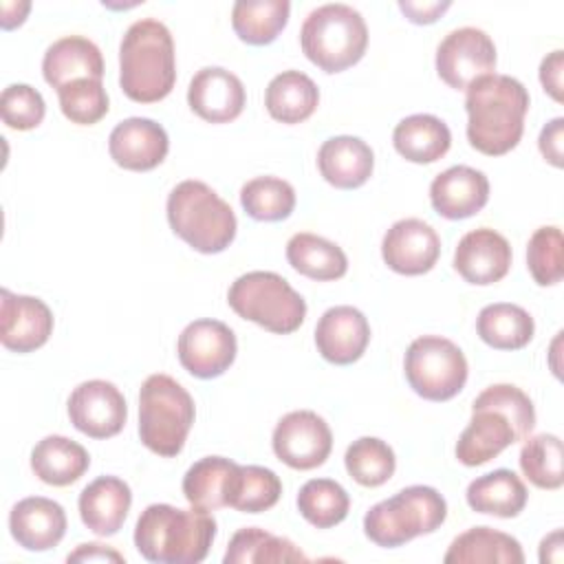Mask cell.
<instances>
[{
    "mask_svg": "<svg viewBox=\"0 0 564 564\" xmlns=\"http://www.w3.org/2000/svg\"><path fill=\"white\" fill-rule=\"evenodd\" d=\"M535 427V408L529 394L511 383L485 388L471 403V419L456 443V458L478 467L509 445L524 441Z\"/></svg>",
    "mask_w": 564,
    "mask_h": 564,
    "instance_id": "6da1fadb",
    "label": "cell"
},
{
    "mask_svg": "<svg viewBox=\"0 0 564 564\" xmlns=\"http://www.w3.org/2000/svg\"><path fill=\"white\" fill-rule=\"evenodd\" d=\"M467 139L487 156L507 154L524 132L529 93L516 77L485 75L467 88Z\"/></svg>",
    "mask_w": 564,
    "mask_h": 564,
    "instance_id": "7a4b0ae2",
    "label": "cell"
},
{
    "mask_svg": "<svg viewBox=\"0 0 564 564\" xmlns=\"http://www.w3.org/2000/svg\"><path fill=\"white\" fill-rule=\"evenodd\" d=\"M216 538V520L203 509H178L165 502L145 507L134 527V546L156 564H198Z\"/></svg>",
    "mask_w": 564,
    "mask_h": 564,
    "instance_id": "3957f363",
    "label": "cell"
},
{
    "mask_svg": "<svg viewBox=\"0 0 564 564\" xmlns=\"http://www.w3.org/2000/svg\"><path fill=\"white\" fill-rule=\"evenodd\" d=\"M176 82V57L170 29L143 18L128 26L119 46V86L128 99L154 104L165 99Z\"/></svg>",
    "mask_w": 564,
    "mask_h": 564,
    "instance_id": "277c9868",
    "label": "cell"
},
{
    "mask_svg": "<svg viewBox=\"0 0 564 564\" xmlns=\"http://www.w3.org/2000/svg\"><path fill=\"white\" fill-rule=\"evenodd\" d=\"M167 223L172 231L200 253H220L236 238V214L203 181H183L167 196Z\"/></svg>",
    "mask_w": 564,
    "mask_h": 564,
    "instance_id": "5b68a950",
    "label": "cell"
},
{
    "mask_svg": "<svg viewBox=\"0 0 564 564\" xmlns=\"http://www.w3.org/2000/svg\"><path fill=\"white\" fill-rule=\"evenodd\" d=\"M192 394L170 375H150L139 392V436L159 456H176L194 425Z\"/></svg>",
    "mask_w": 564,
    "mask_h": 564,
    "instance_id": "8992f818",
    "label": "cell"
},
{
    "mask_svg": "<svg viewBox=\"0 0 564 564\" xmlns=\"http://www.w3.org/2000/svg\"><path fill=\"white\" fill-rule=\"evenodd\" d=\"M300 44L302 53L324 73H341L364 57L368 26L350 4H322L306 15Z\"/></svg>",
    "mask_w": 564,
    "mask_h": 564,
    "instance_id": "52a82bcc",
    "label": "cell"
},
{
    "mask_svg": "<svg viewBox=\"0 0 564 564\" xmlns=\"http://www.w3.org/2000/svg\"><path fill=\"white\" fill-rule=\"evenodd\" d=\"M445 518V498L434 487L412 485L370 507L364 516V533L377 546L394 549L436 531Z\"/></svg>",
    "mask_w": 564,
    "mask_h": 564,
    "instance_id": "ba28073f",
    "label": "cell"
},
{
    "mask_svg": "<svg viewBox=\"0 0 564 564\" xmlns=\"http://www.w3.org/2000/svg\"><path fill=\"white\" fill-rule=\"evenodd\" d=\"M227 302L236 315L271 333L289 335L306 317L304 297L273 271H249L229 286Z\"/></svg>",
    "mask_w": 564,
    "mask_h": 564,
    "instance_id": "9c48e42d",
    "label": "cell"
},
{
    "mask_svg": "<svg viewBox=\"0 0 564 564\" xmlns=\"http://www.w3.org/2000/svg\"><path fill=\"white\" fill-rule=\"evenodd\" d=\"M410 388L427 401H447L456 397L467 381V359L463 350L447 337H416L403 359Z\"/></svg>",
    "mask_w": 564,
    "mask_h": 564,
    "instance_id": "30bf717a",
    "label": "cell"
},
{
    "mask_svg": "<svg viewBox=\"0 0 564 564\" xmlns=\"http://www.w3.org/2000/svg\"><path fill=\"white\" fill-rule=\"evenodd\" d=\"M496 70L494 40L476 26L449 31L436 48V73L454 90H467Z\"/></svg>",
    "mask_w": 564,
    "mask_h": 564,
    "instance_id": "8fae6325",
    "label": "cell"
},
{
    "mask_svg": "<svg viewBox=\"0 0 564 564\" xmlns=\"http://www.w3.org/2000/svg\"><path fill=\"white\" fill-rule=\"evenodd\" d=\"M271 445L284 465L308 471L326 463L333 449V432L317 412L295 410L278 421Z\"/></svg>",
    "mask_w": 564,
    "mask_h": 564,
    "instance_id": "7c38bea8",
    "label": "cell"
},
{
    "mask_svg": "<svg viewBox=\"0 0 564 564\" xmlns=\"http://www.w3.org/2000/svg\"><path fill=\"white\" fill-rule=\"evenodd\" d=\"M181 366L198 377H220L236 359L238 344L234 330L218 319H194L189 322L176 341Z\"/></svg>",
    "mask_w": 564,
    "mask_h": 564,
    "instance_id": "4fadbf2b",
    "label": "cell"
},
{
    "mask_svg": "<svg viewBox=\"0 0 564 564\" xmlns=\"http://www.w3.org/2000/svg\"><path fill=\"white\" fill-rule=\"evenodd\" d=\"M68 416L82 434L90 438H110L123 430L128 405L115 383L90 379L70 392Z\"/></svg>",
    "mask_w": 564,
    "mask_h": 564,
    "instance_id": "5bb4252c",
    "label": "cell"
},
{
    "mask_svg": "<svg viewBox=\"0 0 564 564\" xmlns=\"http://www.w3.org/2000/svg\"><path fill=\"white\" fill-rule=\"evenodd\" d=\"M53 333L51 308L33 295L0 291V341L13 352H33L42 348Z\"/></svg>",
    "mask_w": 564,
    "mask_h": 564,
    "instance_id": "9a60e30c",
    "label": "cell"
},
{
    "mask_svg": "<svg viewBox=\"0 0 564 564\" xmlns=\"http://www.w3.org/2000/svg\"><path fill=\"white\" fill-rule=\"evenodd\" d=\"M383 262L401 275L427 273L441 256V238L421 218L397 220L381 240Z\"/></svg>",
    "mask_w": 564,
    "mask_h": 564,
    "instance_id": "2e32d148",
    "label": "cell"
},
{
    "mask_svg": "<svg viewBox=\"0 0 564 564\" xmlns=\"http://www.w3.org/2000/svg\"><path fill=\"white\" fill-rule=\"evenodd\" d=\"M170 150L167 132L148 117H130L119 121L108 137L110 159L132 172H148L163 163Z\"/></svg>",
    "mask_w": 564,
    "mask_h": 564,
    "instance_id": "e0dca14e",
    "label": "cell"
},
{
    "mask_svg": "<svg viewBox=\"0 0 564 564\" xmlns=\"http://www.w3.org/2000/svg\"><path fill=\"white\" fill-rule=\"evenodd\" d=\"M509 267L511 245L502 234L489 227L467 231L454 251V269L469 284H494L509 273Z\"/></svg>",
    "mask_w": 564,
    "mask_h": 564,
    "instance_id": "ac0fdd59",
    "label": "cell"
},
{
    "mask_svg": "<svg viewBox=\"0 0 564 564\" xmlns=\"http://www.w3.org/2000/svg\"><path fill=\"white\" fill-rule=\"evenodd\" d=\"M370 341V324L366 315L348 304L324 311L315 326V346L319 355L335 364L348 366L357 361Z\"/></svg>",
    "mask_w": 564,
    "mask_h": 564,
    "instance_id": "d6986e66",
    "label": "cell"
},
{
    "mask_svg": "<svg viewBox=\"0 0 564 564\" xmlns=\"http://www.w3.org/2000/svg\"><path fill=\"white\" fill-rule=\"evenodd\" d=\"M247 95L245 86L227 68L205 66L200 68L187 88L189 108L209 123H229L240 117Z\"/></svg>",
    "mask_w": 564,
    "mask_h": 564,
    "instance_id": "ffe728a7",
    "label": "cell"
},
{
    "mask_svg": "<svg viewBox=\"0 0 564 564\" xmlns=\"http://www.w3.org/2000/svg\"><path fill=\"white\" fill-rule=\"evenodd\" d=\"M489 200L487 176L469 165H452L430 185L434 212L449 220H463L478 214Z\"/></svg>",
    "mask_w": 564,
    "mask_h": 564,
    "instance_id": "44dd1931",
    "label": "cell"
},
{
    "mask_svg": "<svg viewBox=\"0 0 564 564\" xmlns=\"http://www.w3.org/2000/svg\"><path fill=\"white\" fill-rule=\"evenodd\" d=\"M13 540L26 551H48L66 533L64 507L44 496H31L13 505L9 513Z\"/></svg>",
    "mask_w": 564,
    "mask_h": 564,
    "instance_id": "7402d4cb",
    "label": "cell"
},
{
    "mask_svg": "<svg viewBox=\"0 0 564 564\" xmlns=\"http://www.w3.org/2000/svg\"><path fill=\"white\" fill-rule=\"evenodd\" d=\"M132 491L128 482L117 476H99L79 494L82 522L97 535H115L130 511Z\"/></svg>",
    "mask_w": 564,
    "mask_h": 564,
    "instance_id": "603a6c76",
    "label": "cell"
},
{
    "mask_svg": "<svg viewBox=\"0 0 564 564\" xmlns=\"http://www.w3.org/2000/svg\"><path fill=\"white\" fill-rule=\"evenodd\" d=\"M317 167L324 181L333 187L355 189L370 178L375 167V154L364 139L339 134L322 143L317 152Z\"/></svg>",
    "mask_w": 564,
    "mask_h": 564,
    "instance_id": "cb8c5ba5",
    "label": "cell"
},
{
    "mask_svg": "<svg viewBox=\"0 0 564 564\" xmlns=\"http://www.w3.org/2000/svg\"><path fill=\"white\" fill-rule=\"evenodd\" d=\"M42 73L46 84L59 90L75 79H101L104 57L93 40L82 35H66L46 48Z\"/></svg>",
    "mask_w": 564,
    "mask_h": 564,
    "instance_id": "d4e9b609",
    "label": "cell"
},
{
    "mask_svg": "<svg viewBox=\"0 0 564 564\" xmlns=\"http://www.w3.org/2000/svg\"><path fill=\"white\" fill-rule=\"evenodd\" d=\"M443 562L447 564H522L520 542L491 527H471L452 540Z\"/></svg>",
    "mask_w": 564,
    "mask_h": 564,
    "instance_id": "484cf974",
    "label": "cell"
},
{
    "mask_svg": "<svg viewBox=\"0 0 564 564\" xmlns=\"http://www.w3.org/2000/svg\"><path fill=\"white\" fill-rule=\"evenodd\" d=\"M465 498L476 513L516 518L524 509L529 494L516 471L500 467L474 478L467 487Z\"/></svg>",
    "mask_w": 564,
    "mask_h": 564,
    "instance_id": "4316f807",
    "label": "cell"
},
{
    "mask_svg": "<svg viewBox=\"0 0 564 564\" xmlns=\"http://www.w3.org/2000/svg\"><path fill=\"white\" fill-rule=\"evenodd\" d=\"M90 465L88 452L59 434L44 436L31 452L33 474L53 487H66L79 480Z\"/></svg>",
    "mask_w": 564,
    "mask_h": 564,
    "instance_id": "83f0119b",
    "label": "cell"
},
{
    "mask_svg": "<svg viewBox=\"0 0 564 564\" xmlns=\"http://www.w3.org/2000/svg\"><path fill=\"white\" fill-rule=\"evenodd\" d=\"M319 104L317 84L302 70H282L264 90V106L275 121L302 123Z\"/></svg>",
    "mask_w": 564,
    "mask_h": 564,
    "instance_id": "f1b7e54d",
    "label": "cell"
},
{
    "mask_svg": "<svg viewBox=\"0 0 564 564\" xmlns=\"http://www.w3.org/2000/svg\"><path fill=\"white\" fill-rule=\"evenodd\" d=\"M394 150L412 163H434L447 154L452 132L447 123L434 115H410L394 126Z\"/></svg>",
    "mask_w": 564,
    "mask_h": 564,
    "instance_id": "f546056e",
    "label": "cell"
},
{
    "mask_svg": "<svg viewBox=\"0 0 564 564\" xmlns=\"http://www.w3.org/2000/svg\"><path fill=\"white\" fill-rule=\"evenodd\" d=\"M286 260L297 273L319 282L339 280L348 271V258L344 249L308 231H302L289 238Z\"/></svg>",
    "mask_w": 564,
    "mask_h": 564,
    "instance_id": "4dcf8cb0",
    "label": "cell"
},
{
    "mask_svg": "<svg viewBox=\"0 0 564 564\" xmlns=\"http://www.w3.org/2000/svg\"><path fill=\"white\" fill-rule=\"evenodd\" d=\"M238 463L223 456H205L196 460L183 476L185 500L203 511L227 507V496Z\"/></svg>",
    "mask_w": 564,
    "mask_h": 564,
    "instance_id": "1f68e13d",
    "label": "cell"
},
{
    "mask_svg": "<svg viewBox=\"0 0 564 564\" xmlns=\"http://www.w3.org/2000/svg\"><path fill=\"white\" fill-rule=\"evenodd\" d=\"M480 339L496 350H520L533 339V317L518 304H487L476 319Z\"/></svg>",
    "mask_w": 564,
    "mask_h": 564,
    "instance_id": "d6a6232c",
    "label": "cell"
},
{
    "mask_svg": "<svg viewBox=\"0 0 564 564\" xmlns=\"http://www.w3.org/2000/svg\"><path fill=\"white\" fill-rule=\"evenodd\" d=\"M289 13V0H238L231 9V26L242 42L264 46L286 26Z\"/></svg>",
    "mask_w": 564,
    "mask_h": 564,
    "instance_id": "836d02e7",
    "label": "cell"
},
{
    "mask_svg": "<svg viewBox=\"0 0 564 564\" xmlns=\"http://www.w3.org/2000/svg\"><path fill=\"white\" fill-rule=\"evenodd\" d=\"M225 564H269V562H308V557L286 538L258 527H245L234 533L223 555Z\"/></svg>",
    "mask_w": 564,
    "mask_h": 564,
    "instance_id": "e575fe53",
    "label": "cell"
},
{
    "mask_svg": "<svg viewBox=\"0 0 564 564\" xmlns=\"http://www.w3.org/2000/svg\"><path fill=\"white\" fill-rule=\"evenodd\" d=\"M282 496V480L269 467L260 465H238L227 507L242 511V513H260L271 509Z\"/></svg>",
    "mask_w": 564,
    "mask_h": 564,
    "instance_id": "d590c367",
    "label": "cell"
},
{
    "mask_svg": "<svg viewBox=\"0 0 564 564\" xmlns=\"http://www.w3.org/2000/svg\"><path fill=\"white\" fill-rule=\"evenodd\" d=\"M348 509L350 498L337 480L311 478L300 487L297 511L308 524L317 529H330L339 524L348 516Z\"/></svg>",
    "mask_w": 564,
    "mask_h": 564,
    "instance_id": "8d00e7d4",
    "label": "cell"
},
{
    "mask_svg": "<svg viewBox=\"0 0 564 564\" xmlns=\"http://www.w3.org/2000/svg\"><path fill=\"white\" fill-rule=\"evenodd\" d=\"M240 205L253 220L275 223L291 216L295 207V189L278 176H256L240 189Z\"/></svg>",
    "mask_w": 564,
    "mask_h": 564,
    "instance_id": "74e56055",
    "label": "cell"
},
{
    "mask_svg": "<svg viewBox=\"0 0 564 564\" xmlns=\"http://www.w3.org/2000/svg\"><path fill=\"white\" fill-rule=\"evenodd\" d=\"M344 465L350 478L361 487H379L392 478L397 458L386 441L377 436H361L348 445Z\"/></svg>",
    "mask_w": 564,
    "mask_h": 564,
    "instance_id": "f35d334b",
    "label": "cell"
},
{
    "mask_svg": "<svg viewBox=\"0 0 564 564\" xmlns=\"http://www.w3.org/2000/svg\"><path fill=\"white\" fill-rule=\"evenodd\" d=\"M562 458L560 436L546 432L527 436L520 449V469L535 487L560 489L564 485Z\"/></svg>",
    "mask_w": 564,
    "mask_h": 564,
    "instance_id": "ab89813d",
    "label": "cell"
},
{
    "mask_svg": "<svg viewBox=\"0 0 564 564\" xmlns=\"http://www.w3.org/2000/svg\"><path fill=\"white\" fill-rule=\"evenodd\" d=\"M562 229L544 225L533 231L527 245V267L540 286L557 284L564 275Z\"/></svg>",
    "mask_w": 564,
    "mask_h": 564,
    "instance_id": "60d3db41",
    "label": "cell"
},
{
    "mask_svg": "<svg viewBox=\"0 0 564 564\" xmlns=\"http://www.w3.org/2000/svg\"><path fill=\"white\" fill-rule=\"evenodd\" d=\"M64 117L79 126H93L108 112V93L101 79H75L57 90Z\"/></svg>",
    "mask_w": 564,
    "mask_h": 564,
    "instance_id": "b9f144b4",
    "label": "cell"
},
{
    "mask_svg": "<svg viewBox=\"0 0 564 564\" xmlns=\"http://www.w3.org/2000/svg\"><path fill=\"white\" fill-rule=\"evenodd\" d=\"M2 121L13 130H33L46 115V104L40 90L29 84H11L0 97Z\"/></svg>",
    "mask_w": 564,
    "mask_h": 564,
    "instance_id": "7bdbcfd3",
    "label": "cell"
},
{
    "mask_svg": "<svg viewBox=\"0 0 564 564\" xmlns=\"http://www.w3.org/2000/svg\"><path fill=\"white\" fill-rule=\"evenodd\" d=\"M562 139H564V119H562V117L551 119V121L542 128L540 139H538V148H540L542 156H544L553 167H562V165H564V145H562Z\"/></svg>",
    "mask_w": 564,
    "mask_h": 564,
    "instance_id": "ee69618b",
    "label": "cell"
},
{
    "mask_svg": "<svg viewBox=\"0 0 564 564\" xmlns=\"http://www.w3.org/2000/svg\"><path fill=\"white\" fill-rule=\"evenodd\" d=\"M562 70H564V53L560 48L549 53L540 64V82L555 101H562Z\"/></svg>",
    "mask_w": 564,
    "mask_h": 564,
    "instance_id": "f6af8a7d",
    "label": "cell"
},
{
    "mask_svg": "<svg viewBox=\"0 0 564 564\" xmlns=\"http://www.w3.org/2000/svg\"><path fill=\"white\" fill-rule=\"evenodd\" d=\"M452 7L449 0L445 2H412V0H401L399 9L405 13V18L414 24H432L436 22L447 9Z\"/></svg>",
    "mask_w": 564,
    "mask_h": 564,
    "instance_id": "bcb514c9",
    "label": "cell"
},
{
    "mask_svg": "<svg viewBox=\"0 0 564 564\" xmlns=\"http://www.w3.org/2000/svg\"><path fill=\"white\" fill-rule=\"evenodd\" d=\"M66 560L68 562H123V555L110 546L88 542V544H79L73 553H68Z\"/></svg>",
    "mask_w": 564,
    "mask_h": 564,
    "instance_id": "7dc6e473",
    "label": "cell"
},
{
    "mask_svg": "<svg viewBox=\"0 0 564 564\" xmlns=\"http://www.w3.org/2000/svg\"><path fill=\"white\" fill-rule=\"evenodd\" d=\"M31 9V2H2V29H13V26H20L26 18Z\"/></svg>",
    "mask_w": 564,
    "mask_h": 564,
    "instance_id": "c3c4849f",
    "label": "cell"
}]
</instances>
